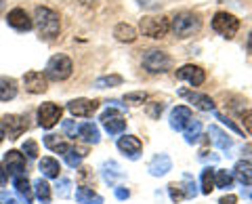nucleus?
Wrapping results in <instances>:
<instances>
[{"label":"nucleus","instance_id":"a211bd4d","mask_svg":"<svg viewBox=\"0 0 252 204\" xmlns=\"http://www.w3.org/2000/svg\"><path fill=\"white\" fill-rule=\"evenodd\" d=\"M172 169V160L168 158L166 154H158L152 158V162H149V172H152L154 177H162L166 175V172Z\"/></svg>","mask_w":252,"mask_h":204},{"label":"nucleus","instance_id":"ddd939ff","mask_svg":"<svg viewBox=\"0 0 252 204\" xmlns=\"http://www.w3.org/2000/svg\"><path fill=\"white\" fill-rule=\"evenodd\" d=\"M23 86L32 95H40V93L49 89V80H46V76L42 72H28L23 76Z\"/></svg>","mask_w":252,"mask_h":204},{"label":"nucleus","instance_id":"7ed1b4c3","mask_svg":"<svg viewBox=\"0 0 252 204\" xmlns=\"http://www.w3.org/2000/svg\"><path fill=\"white\" fill-rule=\"evenodd\" d=\"M72 69H74V64L67 55H55V57L49 59L46 64V69H44V76L46 80H55V82H61V80H67L72 76Z\"/></svg>","mask_w":252,"mask_h":204},{"label":"nucleus","instance_id":"cd10ccee","mask_svg":"<svg viewBox=\"0 0 252 204\" xmlns=\"http://www.w3.org/2000/svg\"><path fill=\"white\" fill-rule=\"evenodd\" d=\"M183 133H185L187 143H195V141L202 137V122L195 120V118H191V120L187 122V127L183 129Z\"/></svg>","mask_w":252,"mask_h":204},{"label":"nucleus","instance_id":"9b49d317","mask_svg":"<svg viewBox=\"0 0 252 204\" xmlns=\"http://www.w3.org/2000/svg\"><path fill=\"white\" fill-rule=\"evenodd\" d=\"M101 122H103V127H105V131L109 133V135H120V133L126 129L124 116L118 112V109H112V107H109L107 112H103V116H101Z\"/></svg>","mask_w":252,"mask_h":204},{"label":"nucleus","instance_id":"20e7f679","mask_svg":"<svg viewBox=\"0 0 252 204\" xmlns=\"http://www.w3.org/2000/svg\"><path fill=\"white\" fill-rule=\"evenodd\" d=\"M212 30L223 38H227V40H231L240 30V19L227 11H219V13H215V17H212Z\"/></svg>","mask_w":252,"mask_h":204},{"label":"nucleus","instance_id":"473e14b6","mask_svg":"<svg viewBox=\"0 0 252 204\" xmlns=\"http://www.w3.org/2000/svg\"><path fill=\"white\" fill-rule=\"evenodd\" d=\"M103 177H105V181H107L109 185H114L116 179L122 177V170H120V167H118L116 162H105V164H103Z\"/></svg>","mask_w":252,"mask_h":204},{"label":"nucleus","instance_id":"72a5a7b5","mask_svg":"<svg viewBox=\"0 0 252 204\" xmlns=\"http://www.w3.org/2000/svg\"><path fill=\"white\" fill-rule=\"evenodd\" d=\"M215 190V169L206 167L202 172V194H210Z\"/></svg>","mask_w":252,"mask_h":204},{"label":"nucleus","instance_id":"f257e3e1","mask_svg":"<svg viewBox=\"0 0 252 204\" xmlns=\"http://www.w3.org/2000/svg\"><path fill=\"white\" fill-rule=\"evenodd\" d=\"M34 23L38 28V34H40V38H44V40H55L61 32L59 15L53 9H49V6H36Z\"/></svg>","mask_w":252,"mask_h":204},{"label":"nucleus","instance_id":"39448f33","mask_svg":"<svg viewBox=\"0 0 252 204\" xmlns=\"http://www.w3.org/2000/svg\"><path fill=\"white\" fill-rule=\"evenodd\" d=\"M170 66H172L170 55L160 49H152L143 55V68L149 74H164L170 69Z\"/></svg>","mask_w":252,"mask_h":204},{"label":"nucleus","instance_id":"bb28decb","mask_svg":"<svg viewBox=\"0 0 252 204\" xmlns=\"http://www.w3.org/2000/svg\"><path fill=\"white\" fill-rule=\"evenodd\" d=\"M44 145L49 147L51 152H55V154H65L69 147H72V145H67L59 135H46L44 137Z\"/></svg>","mask_w":252,"mask_h":204},{"label":"nucleus","instance_id":"8fccbe9b","mask_svg":"<svg viewBox=\"0 0 252 204\" xmlns=\"http://www.w3.org/2000/svg\"><path fill=\"white\" fill-rule=\"evenodd\" d=\"M200 160H210V162H217L219 156H208V152H202L200 154Z\"/></svg>","mask_w":252,"mask_h":204},{"label":"nucleus","instance_id":"58836bf2","mask_svg":"<svg viewBox=\"0 0 252 204\" xmlns=\"http://www.w3.org/2000/svg\"><path fill=\"white\" fill-rule=\"evenodd\" d=\"M145 99H147L145 93H128V95H124V101H126V103H132V105L143 103Z\"/></svg>","mask_w":252,"mask_h":204},{"label":"nucleus","instance_id":"1a4fd4ad","mask_svg":"<svg viewBox=\"0 0 252 204\" xmlns=\"http://www.w3.org/2000/svg\"><path fill=\"white\" fill-rule=\"evenodd\" d=\"M4 170L6 175H11L13 179L15 177H26L28 172V167H26V156L17 150H9L4 154Z\"/></svg>","mask_w":252,"mask_h":204},{"label":"nucleus","instance_id":"aec40b11","mask_svg":"<svg viewBox=\"0 0 252 204\" xmlns=\"http://www.w3.org/2000/svg\"><path fill=\"white\" fill-rule=\"evenodd\" d=\"M13 185H15V192L19 194V198L23 200V204H32V200H34V187H30L28 177H15Z\"/></svg>","mask_w":252,"mask_h":204},{"label":"nucleus","instance_id":"f8f14e48","mask_svg":"<svg viewBox=\"0 0 252 204\" xmlns=\"http://www.w3.org/2000/svg\"><path fill=\"white\" fill-rule=\"evenodd\" d=\"M118 150H120L126 158L137 160L141 156V150H143V143H141L139 137H135V135H124L118 139Z\"/></svg>","mask_w":252,"mask_h":204},{"label":"nucleus","instance_id":"e433bc0d","mask_svg":"<svg viewBox=\"0 0 252 204\" xmlns=\"http://www.w3.org/2000/svg\"><path fill=\"white\" fill-rule=\"evenodd\" d=\"M168 194H170V200H172V202H181V200L185 198L183 187L177 185V183H170V185H168Z\"/></svg>","mask_w":252,"mask_h":204},{"label":"nucleus","instance_id":"4be33fe9","mask_svg":"<svg viewBox=\"0 0 252 204\" xmlns=\"http://www.w3.org/2000/svg\"><path fill=\"white\" fill-rule=\"evenodd\" d=\"M233 177L238 179L242 185H252V162L240 160L233 169Z\"/></svg>","mask_w":252,"mask_h":204},{"label":"nucleus","instance_id":"603ef678","mask_svg":"<svg viewBox=\"0 0 252 204\" xmlns=\"http://www.w3.org/2000/svg\"><path fill=\"white\" fill-rule=\"evenodd\" d=\"M4 139V127H2V118H0V141Z\"/></svg>","mask_w":252,"mask_h":204},{"label":"nucleus","instance_id":"9d476101","mask_svg":"<svg viewBox=\"0 0 252 204\" xmlns=\"http://www.w3.org/2000/svg\"><path fill=\"white\" fill-rule=\"evenodd\" d=\"M97 107H99L97 99H72L67 103L69 114L76 116V118H89V116L97 112Z\"/></svg>","mask_w":252,"mask_h":204},{"label":"nucleus","instance_id":"412c9836","mask_svg":"<svg viewBox=\"0 0 252 204\" xmlns=\"http://www.w3.org/2000/svg\"><path fill=\"white\" fill-rule=\"evenodd\" d=\"M17 97V80L9 76H0V101H11Z\"/></svg>","mask_w":252,"mask_h":204},{"label":"nucleus","instance_id":"393cba45","mask_svg":"<svg viewBox=\"0 0 252 204\" xmlns=\"http://www.w3.org/2000/svg\"><path fill=\"white\" fill-rule=\"evenodd\" d=\"M76 200L80 204H103V198H101L99 194H94L91 187H86V185H80L76 190Z\"/></svg>","mask_w":252,"mask_h":204},{"label":"nucleus","instance_id":"a878e982","mask_svg":"<svg viewBox=\"0 0 252 204\" xmlns=\"http://www.w3.org/2000/svg\"><path fill=\"white\" fill-rule=\"evenodd\" d=\"M78 135H80L86 143H99V139H101V135H99V129L94 127L93 122H84L82 127H78Z\"/></svg>","mask_w":252,"mask_h":204},{"label":"nucleus","instance_id":"09e8293b","mask_svg":"<svg viewBox=\"0 0 252 204\" xmlns=\"http://www.w3.org/2000/svg\"><path fill=\"white\" fill-rule=\"evenodd\" d=\"M6 179H9V175H6V170H4L2 164H0V187H2V185L6 183Z\"/></svg>","mask_w":252,"mask_h":204},{"label":"nucleus","instance_id":"79ce46f5","mask_svg":"<svg viewBox=\"0 0 252 204\" xmlns=\"http://www.w3.org/2000/svg\"><path fill=\"white\" fill-rule=\"evenodd\" d=\"M215 116H217V120H220V122H223V124H227V127H229L231 131H235V133H238V135H242V129L238 127V124H233V122H231L229 118H227V116H223V114H219V112H217Z\"/></svg>","mask_w":252,"mask_h":204},{"label":"nucleus","instance_id":"864d4df0","mask_svg":"<svg viewBox=\"0 0 252 204\" xmlns=\"http://www.w3.org/2000/svg\"><path fill=\"white\" fill-rule=\"evenodd\" d=\"M4 11V0H0V13Z\"/></svg>","mask_w":252,"mask_h":204},{"label":"nucleus","instance_id":"ea45409f","mask_svg":"<svg viewBox=\"0 0 252 204\" xmlns=\"http://www.w3.org/2000/svg\"><path fill=\"white\" fill-rule=\"evenodd\" d=\"M63 133H65V137L76 139V133H78L76 122L74 120H63Z\"/></svg>","mask_w":252,"mask_h":204},{"label":"nucleus","instance_id":"f03ea898","mask_svg":"<svg viewBox=\"0 0 252 204\" xmlns=\"http://www.w3.org/2000/svg\"><path fill=\"white\" fill-rule=\"evenodd\" d=\"M200 28H202V19L195 13H189V11L177 13L170 21V30L175 32L177 38H189V36L198 34Z\"/></svg>","mask_w":252,"mask_h":204},{"label":"nucleus","instance_id":"6e6552de","mask_svg":"<svg viewBox=\"0 0 252 204\" xmlns=\"http://www.w3.org/2000/svg\"><path fill=\"white\" fill-rule=\"evenodd\" d=\"M61 114H63L61 105L53 103V101H46V103H42L40 107H38V112H36L38 124H40L42 129H53L55 124L61 120Z\"/></svg>","mask_w":252,"mask_h":204},{"label":"nucleus","instance_id":"7c9ffc66","mask_svg":"<svg viewBox=\"0 0 252 204\" xmlns=\"http://www.w3.org/2000/svg\"><path fill=\"white\" fill-rule=\"evenodd\" d=\"M86 156V152L84 150H76V147H69V150L63 154V158H65V162H67V167H72V169H78L82 164V158Z\"/></svg>","mask_w":252,"mask_h":204},{"label":"nucleus","instance_id":"dca6fc26","mask_svg":"<svg viewBox=\"0 0 252 204\" xmlns=\"http://www.w3.org/2000/svg\"><path fill=\"white\" fill-rule=\"evenodd\" d=\"M179 95L185 97V99H189L195 107L202 109V112H215V101H212L208 95H202V93H193V91H185V89L181 91Z\"/></svg>","mask_w":252,"mask_h":204},{"label":"nucleus","instance_id":"49530a36","mask_svg":"<svg viewBox=\"0 0 252 204\" xmlns=\"http://www.w3.org/2000/svg\"><path fill=\"white\" fill-rule=\"evenodd\" d=\"M0 202H2V204H17V200H15L9 192H2V196H0Z\"/></svg>","mask_w":252,"mask_h":204},{"label":"nucleus","instance_id":"37998d69","mask_svg":"<svg viewBox=\"0 0 252 204\" xmlns=\"http://www.w3.org/2000/svg\"><path fill=\"white\" fill-rule=\"evenodd\" d=\"M139 4L143 6V9H160L162 0H139Z\"/></svg>","mask_w":252,"mask_h":204},{"label":"nucleus","instance_id":"2f4dec72","mask_svg":"<svg viewBox=\"0 0 252 204\" xmlns=\"http://www.w3.org/2000/svg\"><path fill=\"white\" fill-rule=\"evenodd\" d=\"M124 82V78L120 74H112V76H101L94 80V86L97 89H109V86H120Z\"/></svg>","mask_w":252,"mask_h":204},{"label":"nucleus","instance_id":"c85d7f7f","mask_svg":"<svg viewBox=\"0 0 252 204\" xmlns=\"http://www.w3.org/2000/svg\"><path fill=\"white\" fill-rule=\"evenodd\" d=\"M34 192H36V198L42 204H51V185L46 183L44 179H38L34 183Z\"/></svg>","mask_w":252,"mask_h":204},{"label":"nucleus","instance_id":"c9c22d12","mask_svg":"<svg viewBox=\"0 0 252 204\" xmlns=\"http://www.w3.org/2000/svg\"><path fill=\"white\" fill-rule=\"evenodd\" d=\"M21 152L28 154V158L34 160V158H38V143H36V141H32V139H28L26 143L21 145Z\"/></svg>","mask_w":252,"mask_h":204},{"label":"nucleus","instance_id":"4468645a","mask_svg":"<svg viewBox=\"0 0 252 204\" xmlns=\"http://www.w3.org/2000/svg\"><path fill=\"white\" fill-rule=\"evenodd\" d=\"M6 23H9L13 30H17V32H30V30L34 28V21L30 19V15L23 9L9 11V15H6Z\"/></svg>","mask_w":252,"mask_h":204},{"label":"nucleus","instance_id":"2eb2a0df","mask_svg":"<svg viewBox=\"0 0 252 204\" xmlns=\"http://www.w3.org/2000/svg\"><path fill=\"white\" fill-rule=\"evenodd\" d=\"M177 78H181V80H187L191 86H200V84H204V80H206V74H204V69L200 66L187 64V66L177 69Z\"/></svg>","mask_w":252,"mask_h":204},{"label":"nucleus","instance_id":"5fc2aeb1","mask_svg":"<svg viewBox=\"0 0 252 204\" xmlns=\"http://www.w3.org/2000/svg\"><path fill=\"white\" fill-rule=\"evenodd\" d=\"M248 150H250V152H252V145H250V147H248Z\"/></svg>","mask_w":252,"mask_h":204},{"label":"nucleus","instance_id":"5701e85b","mask_svg":"<svg viewBox=\"0 0 252 204\" xmlns=\"http://www.w3.org/2000/svg\"><path fill=\"white\" fill-rule=\"evenodd\" d=\"M114 36L118 42H135L137 40V30L128 26V23H118V26L114 28Z\"/></svg>","mask_w":252,"mask_h":204},{"label":"nucleus","instance_id":"6ab92c4d","mask_svg":"<svg viewBox=\"0 0 252 204\" xmlns=\"http://www.w3.org/2000/svg\"><path fill=\"white\" fill-rule=\"evenodd\" d=\"M208 135H212V143H215L219 150H223V152H227V150H231V145H233V141H231V137L227 135V133H223L220 131L217 124H210V129H208Z\"/></svg>","mask_w":252,"mask_h":204},{"label":"nucleus","instance_id":"f3484780","mask_svg":"<svg viewBox=\"0 0 252 204\" xmlns=\"http://www.w3.org/2000/svg\"><path fill=\"white\" fill-rule=\"evenodd\" d=\"M189 120H191V109L185 105H177L170 112V127L175 131H183Z\"/></svg>","mask_w":252,"mask_h":204},{"label":"nucleus","instance_id":"b1692460","mask_svg":"<svg viewBox=\"0 0 252 204\" xmlns=\"http://www.w3.org/2000/svg\"><path fill=\"white\" fill-rule=\"evenodd\" d=\"M38 169H40V172L44 177H49V179H59V172H61V167H59V162L51 158V156H46V158H42L40 162H38Z\"/></svg>","mask_w":252,"mask_h":204},{"label":"nucleus","instance_id":"de8ad7c7","mask_svg":"<svg viewBox=\"0 0 252 204\" xmlns=\"http://www.w3.org/2000/svg\"><path fill=\"white\" fill-rule=\"evenodd\" d=\"M238 202V198H235L233 194H229V196H223V198L219 200V204H235Z\"/></svg>","mask_w":252,"mask_h":204},{"label":"nucleus","instance_id":"6e6d98bb","mask_svg":"<svg viewBox=\"0 0 252 204\" xmlns=\"http://www.w3.org/2000/svg\"><path fill=\"white\" fill-rule=\"evenodd\" d=\"M250 196H252V194H250Z\"/></svg>","mask_w":252,"mask_h":204},{"label":"nucleus","instance_id":"3c124183","mask_svg":"<svg viewBox=\"0 0 252 204\" xmlns=\"http://www.w3.org/2000/svg\"><path fill=\"white\" fill-rule=\"evenodd\" d=\"M246 49H248V53L252 55V32H250V36H248V42H246Z\"/></svg>","mask_w":252,"mask_h":204},{"label":"nucleus","instance_id":"c756f323","mask_svg":"<svg viewBox=\"0 0 252 204\" xmlns=\"http://www.w3.org/2000/svg\"><path fill=\"white\" fill-rule=\"evenodd\" d=\"M215 187H220V190H231L233 187V175L229 170H215Z\"/></svg>","mask_w":252,"mask_h":204},{"label":"nucleus","instance_id":"a18cd8bd","mask_svg":"<svg viewBox=\"0 0 252 204\" xmlns=\"http://www.w3.org/2000/svg\"><path fill=\"white\" fill-rule=\"evenodd\" d=\"M244 127H246V131L252 135V109H248V112L244 114Z\"/></svg>","mask_w":252,"mask_h":204},{"label":"nucleus","instance_id":"a19ab883","mask_svg":"<svg viewBox=\"0 0 252 204\" xmlns=\"http://www.w3.org/2000/svg\"><path fill=\"white\" fill-rule=\"evenodd\" d=\"M164 105L162 103H147V114L152 116V118H160Z\"/></svg>","mask_w":252,"mask_h":204},{"label":"nucleus","instance_id":"f704fd0d","mask_svg":"<svg viewBox=\"0 0 252 204\" xmlns=\"http://www.w3.org/2000/svg\"><path fill=\"white\" fill-rule=\"evenodd\" d=\"M183 194L185 198H195V194H198V190H195V181L191 179V175H183Z\"/></svg>","mask_w":252,"mask_h":204},{"label":"nucleus","instance_id":"c03bdc74","mask_svg":"<svg viewBox=\"0 0 252 204\" xmlns=\"http://www.w3.org/2000/svg\"><path fill=\"white\" fill-rule=\"evenodd\" d=\"M128 196H130V192L126 190V187H122V185H118V187H116V198H118V200H126Z\"/></svg>","mask_w":252,"mask_h":204},{"label":"nucleus","instance_id":"0eeeda50","mask_svg":"<svg viewBox=\"0 0 252 204\" xmlns=\"http://www.w3.org/2000/svg\"><path fill=\"white\" fill-rule=\"evenodd\" d=\"M2 127H4V137L15 141L30 129V122H28V116L6 114V116H2Z\"/></svg>","mask_w":252,"mask_h":204},{"label":"nucleus","instance_id":"423d86ee","mask_svg":"<svg viewBox=\"0 0 252 204\" xmlns=\"http://www.w3.org/2000/svg\"><path fill=\"white\" fill-rule=\"evenodd\" d=\"M141 32H143V36H149V38H164L170 32V21L166 17L149 15V17L141 19Z\"/></svg>","mask_w":252,"mask_h":204},{"label":"nucleus","instance_id":"4c0bfd02","mask_svg":"<svg viewBox=\"0 0 252 204\" xmlns=\"http://www.w3.org/2000/svg\"><path fill=\"white\" fill-rule=\"evenodd\" d=\"M69 187H72V181L69 179H59L57 181V194H59V198H67L69 196Z\"/></svg>","mask_w":252,"mask_h":204}]
</instances>
